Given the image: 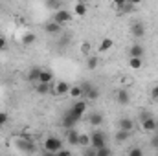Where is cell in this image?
I'll return each mask as SVG.
<instances>
[{
	"label": "cell",
	"instance_id": "6da1fadb",
	"mask_svg": "<svg viewBox=\"0 0 158 156\" xmlns=\"http://www.w3.org/2000/svg\"><path fill=\"white\" fill-rule=\"evenodd\" d=\"M63 149V140L57 138V136H48L44 140V151L50 153V154H57L59 151Z\"/></svg>",
	"mask_w": 158,
	"mask_h": 156
},
{
	"label": "cell",
	"instance_id": "7a4b0ae2",
	"mask_svg": "<svg viewBox=\"0 0 158 156\" xmlns=\"http://www.w3.org/2000/svg\"><path fill=\"white\" fill-rule=\"evenodd\" d=\"M70 83H66V81H55V83H52V96H55V97H63V96H68V92H70Z\"/></svg>",
	"mask_w": 158,
	"mask_h": 156
},
{
	"label": "cell",
	"instance_id": "5b68a950",
	"mask_svg": "<svg viewBox=\"0 0 158 156\" xmlns=\"http://www.w3.org/2000/svg\"><path fill=\"white\" fill-rule=\"evenodd\" d=\"M156 125H158V121L155 119V117L143 114V117H142V123H140V127H142V130H143V132L153 134V132L156 130Z\"/></svg>",
	"mask_w": 158,
	"mask_h": 156
},
{
	"label": "cell",
	"instance_id": "ffe728a7",
	"mask_svg": "<svg viewBox=\"0 0 158 156\" xmlns=\"http://www.w3.org/2000/svg\"><path fill=\"white\" fill-rule=\"evenodd\" d=\"M40 70H42L40 66H33V68H30V72H28V76H26L28 81H30V83H37V81H39V76H40Z\"/></svg>",
	"mask_w": 158,
	"mask_h": 156
},
{
	"label": "cell",
	"instance_id": "603a6c76",
	"mask_svg": "<svg viewBox=\"0 0 158 156\" xmlns=\"http://www.w3.org/2000/svg\"><path fill=\"white\" fill-rule=\"evenodd\" d=\"M116 101H118L119 105H129V101H131L129 92L127 90H119L118 94H116Z\"/></svg>",
	"mask_w": 158,
	"mask_h": 156
},
{
	"label": "cell",
	"instance_id": "8992f818",
	"mask_svg": "<svg viewBox=\"0 0 158 156\" xmlns=\"http://www.w3.org/2000/svg\"><path fill=\"white\" fill-rule=\"evenodd\" d=\"M70 20H72V13H70L68 9H57V11L53 13V22H57V24H61V26L68 24Z\"/></svg>",
	"mask_w": 158,
	"mask_h": 156
},
{
	"label": "cell",
	"instance_id": "e0dca14e",
	"mask_svg": "<svg viewBox=\"0 0 158 156\" xmlns=\"http://www.w3.org/2000/svg\"><path fill=\"white\" fill-rule=\"evenodd\" d=\"M98 66H99V57L94 55V53H90L86 57V70H96Z\"/></svg>",
	"mask_w": 158,
	"mask_h": 156
},
{
	"label": "cell",
	"instance_id": "f546056e",
	"mask_svg": "<svg viewBox=\"0 0 158 156\" xmlns=\"http://www.w3.org/2000/svg\"><path fill=\"white\" fill-rule=\"evenodd\" d=\"M7 119H9V116H7V112H0V129L7 123Z\"/></svg>",
	"mask_w": 158,
	"mask_h": 156
},
{
	"label": "cell",
	"instance_id": "3957f363",
	"mask_svg": "<svg viewBox=\"0 0 158 156\" xmlns=\"http://www.w3.org/2000/svg\"><path fill=\"white\" fill-rule=\"evenodd\" d=\"M103 145H107V136H105V132L103 130H94L92 134H90V147H94V149H99V147H103Z\"/></svg>",
	"mask_w": 158,
	"mask_h": 156
},
{
	"label": "cell",
	"instance_id": "8fae6325",
	"mask_svg": "<svg viewBox=\"0 0 158 156\" xmlns=\"http://www.w3.org/2000/svg\"><path fill=\"white\" fill-rule=\"evenodd\" d=\"M134 119H131V117H121L118 123V129H121V130H127V132H132L134 130Z\"/></svg>",
	"mask_w": 158,
	"mask_h": 156
},
{
	"label": "cell",
	"instance_id": "ac0fdd59",
	"mask_svg": "<svg viewBox=\"0 0 158 156\" xmlns=\"http://www.w3.org/2000/svg\"><path fill=\"white\" fill-rule=\"evenodd\" d=\"M88 121H90L92 127H101L103 125V114L101 112H92L90 117H88Z\"/></svg>",
	"mask_w": 158,
	"mask_h": 156
},
{
	"label": "cell",
	"instance_id": "44dd1931",
	"mask_svg": "<svg viewBox=\"0 0 158 156\" xmlns=\"http://www.w3.org/2000/svg\"><path fill=\"white\" fill-rule=\"evenodd\" d=\"M39 81L40 83H53V74H52V70H40V76H39ZM37 81V83H39Z\"/></svg>",
	"mask_w": 158,
	"mask_h": 156
},
{
	"label": "cell",
	"instance_id": "1f68e13d",
	"mask_svg": "<svg viewBox=\"0 0 158 156\" xmlns=\"http://www.w3.org/2000/svg\"><path fill=\"white\" fill-rule=\"evenodd\" d=\"M151 97H153L155 101H158V84L156 86H153V90H151Z\"/></svg>",
	"mask_w": 158,
	"mask_h": 156
},
{
	"label": "cell",
	"instance_id": "ba28073f",
	"mask_svg": "<svg viewBox=\"0 0 158 156\" xmlns=\"http://www.w3.org/2000/svg\"><path fill=\"white\" fill-rule=\"evenodd\" d=\"M131 33H132L134 39H143V35H145V24L143 22H134L131 26Z\"/></svg>",
	"mask_w": 158,
	"mask_h": 156
},
{
	"label": "cell",
	"instance_id": "d6a6232c",
	"mask_svg": "<svg viewBox=\"0 0 158 156\" xmlns=\"http://www.w3.org/2000/svg\"><path fill=\"white\" fill-rule=\"evenodd\" d=\"M6 48H7V40L4 37H0V50H6Z\"/></svg>",
	"mask_w": 158,
	"mask_h": 156
},
{
	"label": "cell",
	"instance_id": "9c48e42d",
	"mask_svg": "<svg viewBox=\"0 0 158 156\" xmlns=\"http://www.w3.org/2000/svg\"><path fill=\"white\" fill-rule=\"evenodd\" d=\"M112 46H114V39H110V37H105V39H101V42L98 44V53H107V51H110L112 50Z\"/></svg>",
	"mask_w": 158,
	"mask_h": 156
},
{
	"label": "cell",
	"instance_id": "2e32d148",
	"mask_svg": "<svg viewBox=\"0 0 158 156\" xmlns=\"http://www.w3.org/2000/svg\"><path fill=\"white\" fill-rule=\"evenodd\" d=\"M64 142H68L70 145H77L79 142V132L76 129H66V140Z\"/></svg>",
	"mask_w": 158,
	"mask_h": 156
},
{
	"label": "cell",
	"instance_id": "7c38bea8",
	"mask_svg": "<svg viewBox=\"0 0 158 156\" xmlns=\"http://www.w3.org/2000/svg\"><path fill=\"white\" fill-rule=\"evenodd\" d=\"M143 53H145V48L140 42H134L129 48V57H143Z\"/></svg>",
	"mask_w": 158,
	"mask_h": 156
},
{
	"label": "cell",
	"instance_id": "cb8c5ba5",
	"mask_svg": "<svg viewBox=\"0 0 158 156\" xmlns=\"http://www.w3.org/2000/svg\"><path fill=\"white\" fill-rule=\"evenodd\" d=\"M79 147H90V134H85V132H79V142H77Z\"/></svg>",
	"mask_w": 158,
	"mask_h": 156
},
{
	"label": "cell",
	"instance_id": "9a60e30c",
	"mask_svg": "<svg viewBox=\"0 0 158 156\" xmlns=\"http://www.w3.org/2000/svg\"><path fill=\"white\" fill-rule=\"evenodd\" d=\"M61 30H63V26L61 24H57V22H48V24H44V31L48 33V35H57V33H61Z\"/></svg>",
	"mask_w": 158,
	"mask_h": 156
},
{
	"label": "cell",
	"instance_id": "277c9868",
	"mask_svg": "<svg viewBox=\"0 0 158 156\" xmlns=\"http://www.w3.org/2000/svg\"><path fill=\"white\" fill-rule=\"evenodd\" d=\"M81 86H83V90H85V97H86L88 101H96V99H99V88H98V86H92L88 81H83Z\"/></svg>",
	"mask_w": 158,
	"mask_h": 156
},
{
	"label": "cell",
	"instance_id": "d6986e66",
	"mask_svg": "<svg viewBox=\"0 0 158 156\" xmlns=\"http://www.w3.org/2000/svg\"><path fill=\"white\" fill-rule=\"evenodd\" d=\"M86 11H88V7H86L85 2H76V4H74V15H76V17H85Z\"/></svg>",
	"mask_w": 158,
	"mask_h": 156
},
{
	"label": "cell",
	"instance_id": "f1b7e54d",
	"mask_svg": "<svg viewBox=\"0 0 158 156\" xmlns=\"http://www.w3.org/2000/svg\"><path fill=\"white\" fill-rule=\"evenodd\" d=\"M142 154H143V149H140V147H132L129 151V156H142Z\"/></svg>",
	"mask_w": 158,
	"mask_h": 156
},
{
	"label": "cell",
	"instance_id": "5bb4252c",
	"mask_svg": "<svg viewBox=\"0 0 158 156\" xmlns=\"http://www.w3.org/2000/svg\"><path fill=\"white\" fill-rule=\"evenodd\" d=\"M68 96H70L72 99H83V97H85V90H83V86H81V84H72V86H70Z\"/></svg>",
	"mask_w": 158,
	"mask_h": 156
},
{
	"label": "cell",
	"instance_id": "d4e9b609",
	"mask_svg": "<svg viewBox=\"0 0 158 156\" xmlns=\"http://www.w3.org/2000/svg\"><path fill=\"white\" fill-rule=\"evenodd\" d=\"M129 136H131V132H127V130H121V129H118V132L114 134V140H116L118 143H123V142H127V140H129Z\"/></svg>",
	"mask_w": 158,
	"mask_h": 156
},
{
	"label": "cell",
	"instance_id": "30bf717a",
	"mask_svg": "<svg viewBox=\"0 0 158 156\" xmlns=\"http://www.w3.org/2000/svg\"><path fill=\"white\" fill-rule=\"evenodd\" d=\"M77 121H79V117H76L70 110H68V112H64V116H63V127H64V129H74V127L77 125Z\"/></svg>",
	"mask_w": 158,
	"mask_h": 156
},
{
	"label": "cell",
	"instance_id": "52a82bcc",
	"mask_svg": "<svg viewBox=\"0 0 158 156\" xmlns=\"http://www.w3.org/2000/svg\"><path fill=\"white\" fill-rule=\"evenodd\" d=\"M86 109H88V105H86V101H85V99H76V103L70 107V112H72L76 117H79V119H81V117H83V114L86 112Z\"/></svg>",
	"mask_w": 158,
	"mask_h": 156
},
{
	"label": "cell",
	"instance_id": "4dcf8cb0",
	"mask_svg": "<svg viewBox=\"0 0 158 156\" xmlns=\"http://www.w3.org/2000/svg\"><path fill=\"white\" fill-rule=\"evenodd\" d=\"M151 145H153L155 149H158V130H155V132H153V138H151Z\"/></svg>",
	"mask_w": 158,
	"mask_h": 156
},
{
	"label": "cell",
	"instance_id": "7402d4cb",
	"mask_svg": "<svg viewBox=\"0 0 158 156\" xmlns=\"http://www.w3.org/2000/svg\"><path fill=\"white\" fill-rule=\"evenodd\" d=\"M142 66H143L142 57H129V68H132V70H142Z\"/></svg>",
	"mask_w": 158,
	"mask_h": 156
},
{
	"label": "cell",
	"instance_id": "4316f807",
	"mask_svg": "<svg viewBox=\"0 0 158 156\" xmlns=\"http://www.w3.org/2000/svg\"><path fill=\"white\" fill-rule=\"evenodd\" d=\"M79 50H81V53H83L85 57H88L90 53H94V51H92V44H90V42H83Z\"/></svg>",
	"mask_w": 158,
	"mask_h": 156
},
{
	"label": "cell",
	"instance_id": "484cf974",
	"mask_svg": "<svg viewBox=\"0 0 158 156\" xmlns=\"http://www.w3.org/2000/svg\"><path fill=\"white\" fill-rule=\"evenodd\" d=\"M20 40H22V44H24V46H30V44H33V42H35V33H24Z\"/></svg>",
	"mask_w": 158,
	"mask_h": 156
},
{
	"label": "cell",
	"instance_id": "836d02e7",
	"mask_svg": "<svg viewBox=\"0 0 158 156\" xmlns=\"http://www.w3.org/2000/svg\"><path fill=\"white\" fill-rule=\"evenodd\" d=\"M125 2H129V0H112V4L118 7V6H121V4H125Z\"/></svg>",
	"mask_w": 158,
	"mask_h": 156
},
{
	"label": "cell",
	"instance_id": "4fadbf2b",
	"mask_svg": "<svg viewBox=\"0 0 158 156\" xmlns=\"http://www.w3.org/2000/svg\"><path fill=\"white\" fill-rule=\"evenodd\" d=\"M35 92L39 94V96H50V92H52V83H35Z\"/></svg>",
	"mask_w": 158,
	"mask_h": 156
},
{
	"label": "cell",
	"instance_id": "e575fe53",
	"mask_svg": "<svg viewBox=\"0 0 158 156\" xmlns=\"http://www.w3.org/2000/svg\"><path fill=\"white\" fill-rule=\"evenodd\" d=\"M129 2H131V4H132V6H140V4H142V2H143V0H129Z\"/></svg>",
	"mask_w": 158,
	"mask_h": 156
},
{
	"label": "cell",
	"instance_id": "83f0119b",
	"mask_svg": "<svg viewBox=\"0 0 158 156\" xmlns=\"http://www.w3.org/2000/svg\"><path fill=\"white\" fill-rule=\"evenodd\" d=\"M110 153H112V151H110V147H109V145H103V147L96 149V156H109Z\"/></svg>",
	"mask_w": 158,
	"mask_h": 156
}]
</instances>
